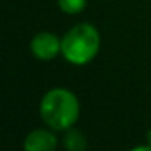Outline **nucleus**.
Wrapping results in <instances>:
<instances>
[{"mask_svg":"<svg viewBox=\"0 0 151 151\" xmlns=\"http://www.w3.org/2000/svg\"><path fill=\"white\" fill-rule=\"evenodd\" d=\"M39 115L49 128L65 132L75 127L80 119L78 96L68 88L57 86L44 93L39 102Z\"/></svg>","mask_w":151,"mask_h":151,"instance_id":"nucleus-1","label":"nucleus"},{"mask_svg":"<svg viewBox=\"0 0 151 151\" xmlns=\"http://www.w3.org/2000/svg\"><path fill=\"white\" fill-rule=\"evenodd\" d=\"M101 49V34L91 23H78L62 37V57L76 67L93 62Z\"/></svg>","mask_w":151,"mask_h":151,"instance_id":"nucleus-2","label":"nucleus"},{"mask_svg":"<svg viewBox=\"0 0 151 151\" xmlns=\"http://www.w3.org/2000/svg\"><path fill=\"white\" fill-rule=\"evenodd\" d=\"M29 50L34 59L41 62H50L62 55V37L50 31H39L29 42Z\"/></svg>","mask_w":151,"mask_h":151,"instance_id":"nucleus-3","label":"nucleus"},{"mask_svg":"<svg viewBox=\"0 0 151 151\" xmlns=\"http://www.w3.org/2000/svg\"><path fill=\"white\" fill-rule=\"evenodd\" d=\"M59 138L52 128H34L24 137L23 151H57Z\"/></svg>","mask_w":151,"mask_h":151,"instance_id":"nucleus-4","label":"nucleus"},{"mask_svg":"<svg viewBox=\"0 0 151 151\" xmlns=\"http://www.w3.org/2000/svg\"><path fill=\"white\" fill-rule=\"evenodd\" d=\"M62 145L67 151H86L88 150V137L83 130L72 127L63 132Z\"/></svg>","mask_w":151,"mask_h":151,"instance_id":"nucleus-5","label":"nucleus"},{"mask_svg":"<svg viewBox=\"0 0 151 151\" xmlns=\"http://www.w3.org/2000/svg\"><path fill=\"white\" fill-rule=\"evenodd\" d=\"M57 5L67 15H80L85 12L88 0H57Z\"/></svg>","mask_w":151,"mask_h":151,"instance_id":"nucleus-6","label":"nucleus"},{"mask_svg":"<svg viewBox=\"0 0 151 151\" xmlns=\"http://www.w3.org/2000/svg\"><path fill=\"white\" fill-rule=\"evenodd\" d=\"M128 151H151V146L146 143L145 146H143V145H140V146H135V148H132V150H128Z\"/></svg>","mask_w":151,"mask_h":151,"instance_id":"nucleus-7","label":"nucleus"},{"mask_svg":"<svg viewBox=\"0 0 151 151\" xmlns=\"http://www.w3.org/2000/svg\"><path fill=\"white\" fill-rule=\"evenodd\" d=\"M146 143L151 146V128L148 130V133H146Z\"/></svg>","mask_w":151,"mask_h":151,"instance_id":"nucleus-8","label":"nucleus"}]
</instances>
